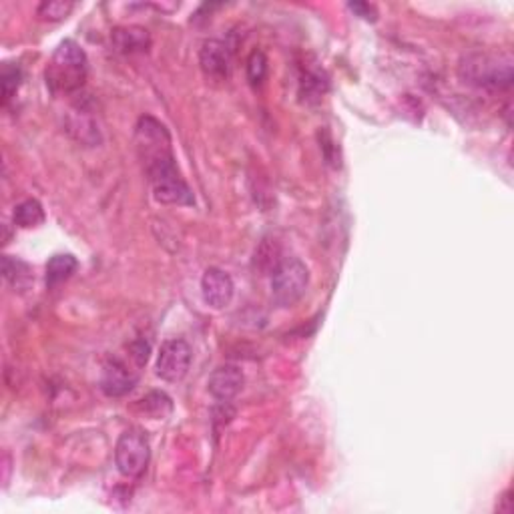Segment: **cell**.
Listing matches in <instances>:
<instances>
[{
	"label": "cell",
	"instance_id": "obj_7",
	"mask_svg": "<svg viewBox=\"0 0 514 514\" xmlns=\"http://www.w3.org/2000/svg\"><path fill=\"white\" fill-rule=\"evenodd\" d=\"M202 293L209 308L223 310L225 306H230L235 293L231 275L220 267H209L202 277Z\"/></svg>",
	"mask_w": 514,
	"mask_h": 514
},
{
	"label": "cell",
	"instance_id": "obj_14",
	"mask_svg": "<svg viewBox=\"0 0 514 514\" xmlns=\"http://www.w3.org/2000/svg\"><path fill=\"white\" fill-rule=\"evenodd\" d=\"M3 272H5V280L8 284H13L14 287L24 285L29 282L31 277V269L26 264H23L21 259H16L13 256H5L3 259Z\"/></svg>",
	"mask_w": 514,
	"mask_h": 514
},
{
	"label": "cell",
	"instance_id": "obj_16",
	"mask_svg": "<svg viewBox=\"0 0 514 514\" xmlns=\"http://www.w3.org/2000/svg\"><path fill=\"white\" fill-rule=\"evenodd\" d=\"M267 75V57L264 50H254L248 59V78L251 85H261Z\"/></svg>",
	"mask_w": 514,
	"mask_h": 514
},
{
	"label": "cell",
	"instance_id": "obj_15",
	"mask_svg": "<svg viewBox=\"0 0 514 514\" xmlns=\"http://www.w3.org/2000/svg\"><path fill=\"white\" fill-rule=\"evenodd\" d=\"M73 8H75V5L73 3H65V0H47V3H42L39 6L37 14L41 16L42 21L57 23V21L67 19V16L73 13Z\"/></svg>",
	"mask_w": 514,
	"mask_h": 514
},
{
	"label": "cell",
	"instance_id": "obj_10",
	"mask_svg": "<svg viewBox=\"0 0 514 514\" xmlns=\"http://www.w3.org/2000/svg\"><path fill=\"white\" fill-rule=\"evenodd\" d=\"M135 384H137V376L133 372H129L125 364H121L117 360L104 364L101 374V390L104 392V396L121 398L129 394V392L135 388Z\"/></svg>",
	"mask_w": 514,
	"mask_h": 514
},
{
	"label": "cell",
	"instance_id": "obj_5",
	"mask_svg": "<svg viewBox=\"0 0 514 514\" xmlns=\"http://www.w3.org/2000/svg\"><path fill=\"white\" fill-rule=\"evenodd\" d=\"M151 458V446L141 430H127L119 437L115 446V464L127 478H137L145 473Z\"/></svg>",
	"mask_w": 514,
	"mask_h": 514
},
{
	"label": "cell",
	"instance_id": "obj_3",
	"mask_svg": "<svg viewBox=\"0 0 514 514\" xmlns=\"http://www.w3.org/2000/svg\"><path fill=\"white\" fill-rule=\"evenodd\" d=\"M458 75L463 81L476 89L504 91L512 85V59L510 55H492V52H473L460 60Z\"/></svg>",
	"mask_w": 514,
	"mask_h": 514
},
{
	"label": "cell",
	"instance_id": "obj_4",
	"mask_svg": "<svg viewBox=\"0 0 514 514\" xmlns=\"http://www.w3.org/2000/svg\"><path fill=\"white\" fill-rule=\"evenodd\" d=\"M310 285V272L300 259H285L274 269L272 298L282 308H292L298 303Z\"/></svg>",
	"mask_w": 514,
	"mask_h": 514
},
{
	"label": "cell",
	"instance_id": "obj_11",
	"mask_svg": "<svg viewBox=\"0 0 514 514\" xmlns=\"http://www.w3.org/2000/svg\"><path fill=\"white\" fill-rule=\"evenodd\" d=\"M111 42L117 52L123 55H137V52H147L151 47L149 32L141 26H121L111 34Z\"/></svg>",
	"mask_w": 514,
	"mask_h": 514
},
{
	"label": "cell",
	"instance_id": "obj_17",
	"mask_svg": "<svg viewBox=\"0 0 514 514\" xmlns=\"http://www.w3.org/2000/svg\"><path fill=\"white\" fill-rule=\"evenodd\" d=\"M21 86V68L14 65L3 67V103L8 104Z\"/></svg>",
	"mask_w": 514,
	"mask_h": 514
},
{
	"label": "cell",
	"instance_id": "obj_8",
	"mask_svg": "<svg viewBox=\"0 0 514 514\" xmlns=\"http://www.w3.org/2000/svg\"><path fill=\"white\" fill-rule=\"evenodd\" d=\"M243 384H246V378H243V372L238 365L225 364L215 368L212 376H209V394L220 402H230L235 396L239 394Z\"/></svg>",
	"mask_w": 514,
	"mask_h": 514
},
{
	"label": "cell",
	"instance_id": "obj_12",
	"mask_svg": "<svg viewBox=\"0 0 514 514\" xmlns=\"http://www.w3.org/2000/svg\"><path fill=\"white\" fill-rule=\"evenodd\" d=\"M78 267V261L71 254H57L49 259L47 264V285L55 287L67 282Z\"/></svg>",
	"mask_w": 514,
	"mask_h": 514
},
{
	"label": "cell",
	"instance_id": "obj_19",
	"mask_svg": "<svg viewBox=\"0 0 514 514\" xmlns=\"http://www.w3.org/2000/svg\"><path fill=\"white\" fill-rule=\"evenodd\" d=\"M350 8L356 14L362 16V19H365V21H376V8H374L372 5L354 3V5H350Z\"/></svg>",
	"mask_w": 514,
	"mask_h": 514
},
{
	"label": "cell",
	"instance_id": "obj_1",
	"mask_svg": "<svg viewBox=\"0 0 514 514\" xmlns=\"http://www.w3.org/2000/svg\"><path fill=\"white\" fill-rule=\"evenodd\" d=\"M137 135L145 147L147 173H149L153 195L159 203L165 205H194V194L176 165V159L169 151V135L165 127L151 117L139 121Z\"/></svg>",
	"mask_w": 514,
	"mask_h": 514
},
{
	"label": "cell",
	"instance_id": "obj_6",
	"mask_svg": "<svg viewBox=\"0 0 514 514\" xmlns=\"http://www.w3.org/2000/svg\"><path fill=\"white\" fill-rule=\"evenodd\" d=\"M191 346L183 338H171L163 342L157 356V376L165 382H181L191 368Z\"/></svg>",
	"mask_w": 514,
	"mask_h": 514
},
{
	"label": "cell",
	"instance_id": "obj_18",
	"mask_svg": "<svg viewBox=\"0 0 514 514\" xmlns=\"http://www.w3.org/2000/svg\"><path fill=\"white\" fill-rule=\"evenodd\" d=\"M302 86H303V91H306L308 99H320L328 89V81L326 78H321L320 73H308L306 77H303Z\"/></svg>",
	"mask_w": 514,
	"mask_h": 514
},
{
	"label": "cell",
	"instance_id": "obj_9",
	"mask_svg": "<svg viewBox=\"0 0 514 514\" xmlns=\"http://www.w3.org/2000/svg\"><path fill=\"white\" fill-rule=\"evenodd\" d=\"M230 49L223 45L221 41L209 39L203 42L202 50H199V65H202L203 73L215 81H223L230 75Z\"/></svg>",
	"mask_w": 514,
	"mask_h": 514
},
{
	"label": "cell",
	"instance_id": "obj_13",
	"mask_svg": "<svg viewBox=\"0 0 514 514\" xmlns=\"http://www.w3.org/2000/svg\"><path fill=\"white\" fill-rule=\"evenodd\" d=\"M13 221L23 230L39 228V225L45 221V209H42L37 199H26V202L14 207Z\"/></svg>",
	"mask_w": 514,
	"mask_h": 514
},
{
	"label": "cell",
	"instance_id": "obj_2",
	"mask_svg": "<svg viewBox=\"0 0 514 514\" xmlns=\"http://www.w3.org/2000/svg\"><path fill=\"white\" fill-rule=\"evenodd\" d=\"M89 75V60L85 50L75 41H63L52 52V59L45 71L47 86L52 93H77L83 89Z\"/></svg>",
	"mask_w": 514,
	"mask_h": 514
}]
</instances>
